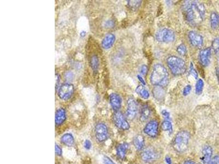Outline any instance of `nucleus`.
<instances>
[{
  "mask_svg": "<svg viewBox=\"0 0 219 164\" xmlns=\"http://www.w3.org/2000/svg\"><path fill=\"white\" fill-rule=\"evenodd\" d=\"M165 161L167 162V163L168 164H172V160L170 159V158L169 157H168V156H167L166 158H165Z\"/></svg>",
  "mask_w": 219,
  "mask_h": 164,
  "instance_id": "37998d69",
  "label": "nucleus"
},
{
  "mask_svg": "<svg viewBox=\"0 0 219 164\" xmlns=\"http://www.w3.org/2000/svg\"><path fill=\"white\" fill-rule=\"evenodd\" d=\"M212 148L210 145L204 146V147L203 149L202 158L203 164H209L210 162L212 160Z\"/></svg>",
  "mask_w": 219,
  "mask_h": 164,
  "instance_id": "f3484780",
  "label": "nucleus"
},
{
  "mask_svg": "<svg viewBox=\"0 0 219 164\" xmlns=\"http://www.w3.org/2000/svg\"><path fill=\"white\" fill-rule=\"evenodd\" d=\"M147 72H148V67H147V66L146 65H145L142 66V67H141V68H140V73H141V74H142V75H146Z\"/></svg>",
  "mask_w": 219,
  "mask_h": 164,
  "instance_id": "f704fd0d",
  "label": "nucleus"
},
{
  "mask_svg": "<svg viewBox=\"0 0 219 164\" xmlns=\"http://www.w3.org/2000/svg\"><path fill=\"white\" fill-rule=\"evenodd\" d=\"M217 80H218V82L219 83V67H217Z\"/></svg>",
  "mask_w": 219,
  "mask_h": 164,
  "instance_id": "a18cd8bd",
  "label": "nucleus"
},
{
  "mask_svg": "<svg viewBox=\"0 0 219 164\" xmlns=\"http://www.w3.org/2000/svg\"><path fill=\"white\" fill-rule=\"evenodd\" d=\"M134 145L138 150H142L145 145V140L143 136L140 135H137L134 140Z\"/></svg>",
  "mask_w": 219,
  "mask_h": 164,
  "instance_id": "4be33fe9",
  "label": "nucleus"
},
{
  "mask_svg": "<svg viewBox=\"0 0 219 164\" xmlns=\"http://www.w3.org/2000/svg\"><path fill=\"white\" fill-rule=\"evenodd\" d=\"M144 132L148 136L155 137L158 132V123L156 120L148 122L144 127Z\"/></svg>",
  "mask_w": 219,
  "mask_h": 164,
  "instance_id": "f8f14e48",
  "label": "nucleus"
},
{
  "mask_svg": "<svg viewBox=\"0 0 219 164\" xmlns=\"http://www.w3.org/2000/svg\"><path fill=\"white\" fill-rule=\"evenodd\" d=\"M185 19L190 25H195L205 18V8L203 3L186 1L182 6Z\"/></svg>",
  "mask_w": 219,
  "mask_h": 164,
  "instance_id": "f257e3e1",
  "label": "nucleus"
},
{
  "mask_svg": "<svg viewBox=\"0 0 219 164\" xmlns=\"http://www.w3.org/2000/svg\"><path fill=\"white\" fill-rule=\"evenodd\" d=\"M191 90H192V87H191V85H186V87L184 88V90H183V95H184V96L188 95L190 93Z\"/></svg>",
  "mask_w": 219,
  "mask_h": 164,
  "instance_id": "7c9ffc66",
  "label": "nucleus"
},
{
  "mask_svg": "<svg viewBox=\"0 0 219 164\" xmlns=\"http://www.w3.org/2000/svg\"><path fill=\"white\" fill-rule=\"evenodd\" d=\"M110 102L115 112L120 110L122 105V98L118 94L111 93L110 94Z\"/></svg>",
  "mask_w": 219,
  "mask_h": 164,
  "instance_id": "4468645a",
  "label": "nucleus"
},
{
  "mask_svg": "<svg viewBox=\"0 0 219 164\" xmlns=\"http://www.w3.org/2000/svg\"><path fill=\"white\" fill-rule=\"evenodd\" d=\"M212 58V49L210 48H206L200 50L199 54V60L200 64L207 67L209 65Z\"/></svg>",
  "mask_w": 219,
  "mask_h": 164,
  "instance_id": "9b49d317",
  "label": "nucleus"
},
{
  "mask_svg": "<svg viewBox=\"0 0 219 164\" xmlns=\"http://www.w3.org/2000/svg\"><path fill=\"white\" fill-rule=\"evenodd\" d=\"M158 153L152 148H147L142 152L141 157L144 162H150L158 158Z\"/></svg>",
  "mask_w": 219,
  "mask_h": 164,
  "instance_id": "ddd939ff",
  "label": "nucleus"
},
{
  "mask_svg": "<svg viewBox=\"0 0 219 164\" xmlns=\"http://www.w3.org/2000/svg\"><path fill=\"white\" fill-rule=\"evenodd\" d=\"M150 80L155 86H166L169 82V74L165 67L160 63L155 64L151 73Z\"/></svg>",
  "mask_w": 219,
  "mask_h": 164,
  "instance_id": "f03ea898",
  "label": "nucleus"
},
{
  "mask_svg": "<svg viewBox=\"0 0 219 164\" xmlns=\"http://www.w3.org/2000/svg\"><path fill=\"white\" fill-rule=\"evenodd\" d=\"M155 39L160 42H172L175 39V34L174 32L170 28H162L156 33Z\"/></svg>",
  "mask_w": 219,
  "mask_h": 164,
  "instance_id": "39448f33",
  "label": "nucleus"
},
{
  "mask_svg": "<svg viewBox=\"0 0 219 164\" xmlns=\"http://www.w3.org/2000/svg\"><path fill=\"white\" fill-rule=\"evenodd\" d=\"M90 65L93 72L97 73L99 69V60L98 56L96 54H94L91 56L90 59Z\"/></svg>",
  "mask_w": 219,
  "mask_h": 164,
  "instance_id": "412c9836",
  "label": "nucleus"
},
{
  "mask_svg": "<svg viewBox=\"0 0 219 164\" xmlns=\"http://www.w3.org/2000/svg\"><path fill=\"white\" fill-rule=\"evenodd\" d=\"M188 38L190 43L193 47L197 48H202L203 45V37L197 32L191 31L188 33Z\"/></svg>",
  "mask_w": 219,
  "mask_h": 164,
  "instance_id": "9d476101",
  "label": "nucleus"
},
{
  "mask_svg": "<svg viewBox=\"0 0 219 164\" xmlns=\"http://www.w3.org/2000/svg\"><path fill=\"white\" fill-rule=\"evenodd\" d=\"M190 135L189 132L182 131L178 132L175 137L173 146L175 149L179 152L186 151L189 145Z\"/></svg>",
  "mask_w": 219,
  "mask_h": 164,
  "instance_id": "20e7f679",
  "label": "nucleus"
},
{
  "mask_svg": "<svg viewBox=\"0 0 219 164\" xmlns=\"http://www.w3.org/2000/svg\"><path fill=\"white\" fill-rule=\"evenodd\" d=\"M138 79H139V80L140 81V82L142 83V84H145V82L144 81V79L142 78V76H140V75H138Z\"/></svg>",
  "mask_w": 219,
  "mask_h": 164,
  "instance_id": "a19ab883",
  "label": "nucleus"
},
{
  "mask_svg": "<svg viewBox=\"0 0 219 164\" xmlns=\"http://www.w3.org/2000/svg\"><path fill=\"white\" fill-rule=\"evenodd\" d=\"M86 35H87L86 31L83 30L80 33V35L81 37L82 38L85 37V36H86Z\"/></svg>",
  "mask_w": 219,
  "mask_h": 164,
  "instance_id": "79ce46f5",
  "label": "nucleus"
},
{
  "mask_svg": "<svg viewBox=\"0 0 219 164\" xmlns=\"http://www.w3.org/2000/svg\"><path fill=\"white\" fill-rule=\"evenodd\" d=\"M65 78H66V80H72L73 78V73L71 72H67L65 74Z\"/></svg>",
  "mask_w": 219,
  "mask_h": 164,
  "instance_id": "58836bf2",
  "label": "nucleus"
},
{
  "mask_svg": "<svg viewBox=\"0 0 219 164\" xmlns=\"http://www.w3.org/2000/svg\"><path fill=\"white\" fill-rule=\"evenodd\" d=\"M116 36L113 33H108L103 38L101 42V46L105 49H108L112 47L115 42Z\"/></svg>",
  "mask_w": 219,
  "mask_h": 164,
  "instance_id": "dca6fc26",
  "label": "nucleus"
},
{
  "mask_svg": "<svg viewBox=\"0 0 219 164\" xmlns=\"http://www.w3.org/2000/svg\"><path fill=\"white\" fill-rule=\"evenodd\" d=\"M92 147V143L90 141H89V140H86L85 141V143H84V147L86 149H90V148Z\"/></svg>",
  "mask_w": 219,
  "mask_h": 164,
  "instance_id": "4c0bfd02",
  "label": "nucleus"
},
{
  "mask_svg": "<svg viewBox=\"0 0 219 164\" xmlns=\"http://www.w3.org/2000/svg\"><path fill=\"white\" fill-rule=\"evenodd\" d=\"M136 93L144 99H148L150 97L149 92L143 85H140L137 87Z\"/></svg>",
  "mask_w": 219,
  "mask_h": 164,
  "instance_id": "5701e85b",
  "label": "nucleus"
},
{
  "mask_svg": "<svg viewBox=\"0 0 219 164\" xmlns=\"http://www.w3.org/2000/svg\"><path fill=\"white\" fill-rule=\"evenodd\" d=\"M209 164H219V155H216L211 160Z\"/></svg>",
  "mask_w": 219,
  "mask_h": 164,
  "instance_id": "e433bc0d",
  "label": "nucleus"
},
{
  "mask_svg": "<svg viewBox=\"0 0 219 164\" xmlns=\"http://www.w3.org/2000/svg\"><path fill=\"white\" fill-rule=\"evenodd\" d=\"M210 26L215 30H219V15L217 12H213L210 14Z\"/></svg>",
  "mask_w": 219,
  "mask_h": 164,
  "instance_id": "aec40b11",
  "label": "nucleus"
},
{
  "mask_svg": "<svg viewBox=\"0 0 219 164\" xmlns=\"http://www.w3.org/2000/svg\"><path fill=\"white\" fill-rule=\"evenodd\" d=\"M177 51L178 54L181 55L182 56H185L187 54V48L186 47V45L184 44H181V45H178V47H177Z\"/></svg>",
  "mask_w": 219,
  "mask_h": 164,
  "instance_id": "c85d7f7f",
  "label": "nucleus"
},
{
  "mask_svg": "<svg viewBox=\"0 0 219 164\" xmlns=\"http://www.w3.org/2000/svg\"><path fill=\"white\" fill-rule=\"evenodd\" d=\"M95 137L97 141L103 142L106 141L108 137V130L106 125L102 122L97 123L94 128Z\"/></svg>",
  "mask_w": 219,
  "mask_h": 164,
  "instance_id": "0eeeda50",
  "label": "nucleus"
},
{
  "mask_svg": "<svg viewBox=\"0 0 219 164\" xmlns=\"http://www.w3.org/2000/svg\"><path fill=\"white\" fill-rule=\"evenodd\" d=\"M55 78V89L58 90L60 87L59 84L60 83V76L59 74H56Z\"/></svg>",
  "mask_w": 219,
  "mask_h": 164,
  "instance_id": "473e14b6",
  "label": "nucleus"
},
{
  "mask_svg": "<svg viewBox=\"0 0 219 164\" xmlns=\"http://www.w3.org/2000/svg\"><path fill=\"white\" fill-rule=\"evenodd\" d=\"M162 113L163 115V116H164L165 118H167V119H168V118H169V113L167 112V111H166L165 110H163L162 112Z\"/></svg>",
  "mask_w": 219,
  "mask_h": 164,
  "instance_id": "ea45409f",
  "label": "nucleus"
},
{
  "mask_svg": "<svg viewBox=\"0 0 219 164\" xmlns=\"http://www.w3.org/2000/svg\"><path fill=\"white\" fill-rule=\"evenodd\" d=\"M66 113L65 109L60 108L57 110L55 115V123L57 126H60L65 122Z\"/></svg>",
  "mask_w": 219,
  "mask_h": 164,
  "instance_id": "2eb2a0df",
  "label": "nucleus"
},
{
  "mask_svg": "<svg viewBox=\"0 0 219 164\" xmlns=\"http://www.w3.org/2000/svg\"><path fill=\"white\" fill-rule=\"evenodd\" d=\"M153 96L157 99H161L163 97L164 91L163 90L162 87L155 86L153 90Z\"/></svg>",
  "mask_w": 219,
  "mask_h": 164,
  "instance_id": "393cba45",
  "label": "nucleus"
},
{
  "mask_svg": "<svg viewBox=\"0 0 219 164\" xmlns=\"http://www.w3.org/2000/svg\"></svg>",
  "mask_w": 219,
  "mask_h": 164,
  "instance_id": "49530a36",
  "label": "nucleus"
},
{
  "mask_svg": "<svg viewBox=\"0 0 219 164\" xmlns=\"http://www.w3.org/2000/svg\"><path fill=\"white\" fill-rule=\"evenodd\" d=\"M75 92V87L70 83H65L60 86L58 90V95L63 100H68L71 98Z\"/></svg>",
  "mask_w": 219,
  "mask_h": 164,
  "instance_id": "423d86ee",
  "label": "nucleus"
},
{
  "mask_svg": "<svg viewBox=\"0 0 219 164\" xmlns=\"http://www.w3.org/2000/svg\"><path fill=\"white\" fill-rule=\"evenodd\" d=\"M212 49L216 54L219 53V37L215 38L212 43Z\"/></svg>",
  "mask_w": 219,
  "mask_h": 164,
  "instance_id": "c756f323",
  "label": "nucleus"
},
{
  "mask_svg": "<svg viewBox=\"0 0 219 164\" xmlns=\"http://www.w3.org/2000/svg\"><path fill=\"white\" fill-rule=\"evenodd\" d=\"M103 164H116L110 158L107 156H104L103 158Z\"/></svg>",
  "mask_w": 219,
  "mask_h": 164,
  "instance_id": "72a5a7b5",
  "label": "nucleus"
},
{
  "mask_svg": "<svg viewBox=\"0 0 219 164\" xmlns=\"http://www.w3.org/2000/svg\"><path fill=\"white\" fill-rule=\"evenodd\" d=\"M60 141L64 145L69 147H72L75 143L73 135L70 133H66L63 135L61 137Z\"/></svg>",
  "mask_w": 219,
  "mask_h": 164,
  "instance_id": "6ab92c4d",
  "label": "nucleus"
},
{
  "mask_svg": "<svg viewBox=\"0 0 219 164\" xmlns=\"http://www.w3.org/2000/svg\"><path fill=\"white\" fill-rule=\"evenodd\" d=\"M204 82L202 79H199L195 84V93L197 95H200L202 93L204 88Z\"/></svg>",
  "mask_w": 219,
  "mask_h": 164,
  "instance_id": "a878e982",
  "label": "nucleus"
},
{
  "mask_svg": "<svg viewBox=\"0 0 219 164\" xmlns=\"http://www.w3.org/2000/svg\"><path fill=\"white\" fill-rule=\"evenodd\" d=\"M138 111V104L134 98L130 97L127 100V109L126 111V116L128 119H134Z\"/></svg>",
  "mask_w": 219,
  "mask_h": 164,
  "instance_id": "1a4fd4ad",
  "label": "nucleus"
},
{
  "mask_svg": "<svg viewBox=\"0 0 219 164\" xmlns=\"http://www.w3.org/2000/svg\"><path fill=\"white\" fill-rule=\"evenodd\" d=\"M151 114V110L148 106H144L142 108V112H141V117H140L141 120L145 121L147 119L150 117Z\"/></svg>",
  "mask_w": 219,
  "mask_h": 164,
  "instance_id": "b1692460",
  "label": "nucleus"
},
{
  "mask_svg": "<svg viewBox=\"0 0 219 164\" xmlns=\"http://www.w3.org/2000/svg\"><path fill=\"white\" fill-rule=\"evenodd\" d=\"M190 73L191 75L193 76L195 78V79H197L198 78V73L197 72V71H195V69L193 67L192 63H191V67H190Z\"/></svg>",
  "mask_w": 219,
  "mask_h": 164,
  "instance_id": "2f4dec72",
  "label": "nucleus"
},
{
  "mask_svg": "<svg viewBox=\"0 0 219 164\" xmlns=\"http://www.w3.org/2000/svg\"><path fill=\"white\" fill-rule=\"evenodd\" d=\"M55 154L58 156H61L62 155V149L61 148L59 147V145H57V144L55 145Z\"/></svg>",
  "mask_w": 219,
  "mask_h": 164,
  "instance_id": "c9c22d12",
  "label": "nucleus"
},
{
  "mask_svg": "<svg viewBox=\"0 0 219 164\" xmlns=\"http://www.w3.org/2000/svg\"><path fill=\"white\" fill-rule=\"evenodd\" d=\"M113 121L114 124L119 129L126 130L129 129V123L122 113L118 111L115 112L113 116Z\"/></svg>",
  "mask_w": 219,
  "mask_h": 164,
  "instance_id": "6e6552de",
  "label": "nucleus"
},
{
  "mask_svg": "<svg viewBox=\"0 0 219 164\" xmlns=\"http://www.w3.org/2000/svg\"><path fill=\"white\" fill-rule=\"evenodd\" d=\"M142 4L141 1H128V5L132 10L138 9Z\"/></svg>",
  "mask_w": 219,
  "mask_h": 164,
  "instance_id": "bb28decb",
  "label": "nucleus"
},
{
  "mask_svg": "<svg viewBox=\"0 0 219 164\" xmlns=\"http://www.w3.org/2000/svg\"><path fill=\"white\" fill-rule=\"evenodd\" d=\"M162 127L164 131H169L170 132H171L173 130L172 123L169 120H165L163 122Z\"/></svg>",
  "mask_w": 219,
  "mask_h": 164,
  "instance_id": "cd10ccee",
  "label": "nucleus"
},
{
  "mask_svg": "<svg viewBox=\"0 0 219 164\" xmlns=\"http://www.w3.org/2000/svg\"><path fill=\"white\" fill-rule=\"evenodd\" d=\"M129 148V145L127 143H121L120 145H118V147H117V155L118 156L119 158H120V159H124L125 155L127 152L128 149Z\"/></svg>",
  "mask_w": 219,
  "mask_h": 164,
  "instance_id": "a211bd4d",
  "label": "nucleus"
},
{
  "mask_svg": "<svg viewBox=\"0 0 219 164\" xmlns=\"http://www.w3.org/2000/svg\"><path fill=\"white\" fill-rule=\"evenodd\" d=\"M184 164H195V162L193 161L189 160H187V161L185 162Z\"/></svg>",
  "mask_w": 219,
  "mask_h": 164,
  "instance_id": "c03bdc74",
  "label": "nucleus"
},
{
  "mask_svg": "<svg viewBox=\"0 0 219 164\" xmlns=\"http://www.w3.org/2000/svg\"><path fill=\"white\" fill-rule=\"evenodd\" d=\"M167 63L171 72L174 76L182 75L186 72V62L178 56H169L167 59Z\"/></svg>",
  "mask_w": 219,
  "mask_h": 164,
  "instance_id": "7ed1b4c3",
  "label": "nucleus"
}]
</instances>
